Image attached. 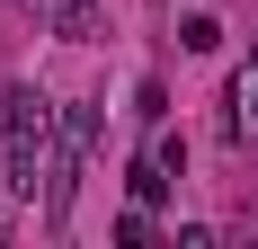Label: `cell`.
<instances>
[{"label":"cell","mask_w":258,"mask_h":249,"mask_svg":"<svg viewBox=\"0 0 258 249\" xmlns=\"http://www.w3.org/2000/svg\"><path fill=\"white\" fill-rule=\"evenodd\" d=\"M178 45L187 53H214V45H223V18H214V9H187V18H178Z\"/></svg>","instance_id":"1"},{"label":"cell","mask_w":258,"mask_h":249,"mask_svg":"<svg viewBox=\"0 0 258 249\" xmlns=\"http://www.w3.org/2000/svg\"><path fill=\"white\" fill-rule=\"evenodd\" d=\"M160 196H169V160L152 151V160H134V205H160Z\"/></svg>","instance_id":"2"},{"label":"cell","mask_w":258,"mask_h":249,"mask_svg":"<svg viewBox=\"0 0 258 249\" xmlns=\"http://www.w3.org/2000/svg\"><path fill=\"white\" fill-rule=\"evenodd\" d=\"M249 116H258V98H249Z\"/></svg>","instance_id":"4"},{"label":"cell","mask_w":258,"mask_h":249,"mask_svg":"<svg viewBox=\"0 0 258 249\" xmlns=\"http://www.w3.org/2000/svg\"><path fill=\"white\" fill-rule=\"evenodd\" d=\"M249 63H258V45H249Z\"/></svg>","instance_id":"3"}]
</instances>
